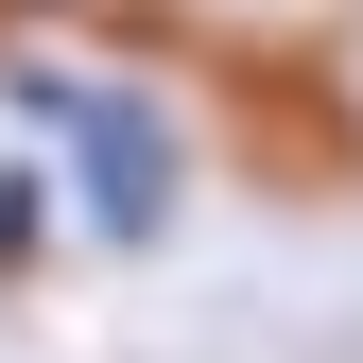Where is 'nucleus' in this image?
Returning <instances> with one entry per match:
<instances>
[{"mask_svg": "<svg viewBox=\"0 0 363 363\" xmlns=\"http://www.w3.org/2000/svg\"><path fill=\"white\" fill-rule=\"evenodd\" d=\"M18 104L69 139V173H86V225H104V242H156V225H173V139H156V104H139V86L18 69Z\"/></svg>", "mask_w": 363, "mask_h": 363, "instance_id": "f257e3e1", "label": "nucleus"}]
</instances>
